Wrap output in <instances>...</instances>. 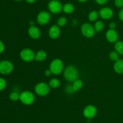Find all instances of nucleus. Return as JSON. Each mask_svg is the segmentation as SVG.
<instances>
[{"instance_id": "nucleus-13", "label": "nucleus", "mask_w": 123, "mask_h": 123, "mask_svg": "<svg viewBox=\"0 0 123 123\" xmlns=\"http://www.w3.org/2000/svg\"><path fill=\"white\" fill-rule=\"evenodd\" d=\"M49 36L52 39H57L61 34V29L57 25H53L49 28L48 31Z\"/></svg>"}, {"instance_id": "nucleus-11", "label": "nucleus", "mask_w": 123, "mask_h": 123, "mask_svg": "<svg viewBox=\"0 0 123 123\" xmlns=\"http://www.w3.org/2000/svg\"><path fill=\"white\" fill-rule=\"evenodd\" d=\"M98 13H99V16L102 19H105V20L111 19L114 15V12L112 8L108 7H103L101 8L98 12Z\"/></svg>"}, {"instance_id": "nucleus-4", "label": "nucleus", "mask_w": 123, "mask_h": 123, "mask_svg": "<svg viewBox=\"0 0 123 123\" xmlns=\"http://www.w3.org/2000/svg\"><path fill=\"white\" fill-rule=\"evenodd\" d=\"M50 88L49 84L44 82L38 83L35 86L34 90L37 95L40 96H45L50 92Z\"/></svg>"}, {"instance_id": "nucleus-34", "label": "nucleus", "mask_w": 123, "mask_h": 123, "mask_svg": "<svg viewBox=\"0 0 123 123\" xmlns=\"http://www.w3.org/2000/svg\"><path fill=\"white\" fill-rule=\"evenodd\" d=\"M26 2L28 4H33L36 1V0H25Z\"/></svg>"}, {"instance_id": "nucleus-23", "label": "nucleus", "mask_w": 123, "mask_h": 123, "mask_svg": "<svg viewBox=\"0 0 123 123\" xmlns=\"http://www.w3.org/2000/svg\"><path fill=\"white\" fill-rule=\"evenodd\" d=\"M119 55L120 54L116 51H112L110 53H109V59L112 60V61L116 62L119 59Z\"/></svg>"}, {"instance_id": "nucleus-33", "label": "nucleus", "mask_w": 123, "mask_h": 123, "mask_svg": "<svg viewBox=\"0 0 123 123\" xmlns=\"http://www.w3.org/2000/svg\"><path fill=\"white\" fill-rule=\"evenodd\" d=\"M52 74V72L50 71V70L49 69H46L45 70V71H44V75H45L46 77H49V76H50Z\"/></svg>"}, {"instance_id": "nucleus-12", "label": "nucleus", "mask_w": 123, "mask_h": 123, "mask_svg": "<svg viewBox=\"0 0 123 123\" xmlns=\"http://www.w3.org/2000/svg\"><path fill=\"white\" fill-rule=\"evenodd\" d=\"M106 38L110 43H115L118 40V34L115 30L109 29L106 33Z\"/></svg>"}, {"instance_id": "nucleus-32", "label": "nucleus", "mask_w": 123, "mask_h": 123, "mask_svg": "<svg viewBox=\"0 0 123 123\" xmlns=\"http://www.w3.org/2000/svg\"><path fill=\"white\" fill-rule=\"evenodd\" d=\"M118 16L119 19H120L121 21L123 22V8H121V9L120 10V12H119Z\"/></svg>"}, {"instance_id": "nucleus-21", "label": "nucleus", "mask_w": 123, "mask_h": 123, "mask_svg": "<svg viewBox=\"0 0 123 123\" xmlns=\"http://www.w3.org/2000/svg\"><path fill=\"white\" fill-rule=\"evenodd\" d=\"M99 17L98 12L96 10H92L88 14V19L90 22H94L97 20Z\"/></svg>"}, {"instance_id": "nucleus-1", "label": "nucleus", "mask_w": 123, "mask_h": 123, "mask_svg": "<svg viewBox=\"0 0 123 123\" xmlns=\"http://www.w3.org/2000/svg\"><path fill=\"white\" fill-rule=\"evenodd\" d=\"M63 75L67 82L73 83L78 78V69L73 65H68L64 70Z\"/></svg>"}, {"instance_id": "nucleus-2", "label": "nucleus", "mask_w": 123, "mask_h": 123, "mask_svg": "<svg viewBox=\"0 0 123 123\" xmlns=\"http://www.w3.org/2000/svg\"><path fill=\"white\" fill-rule=\"evenodd\" d=\"M49 69L52 74L54 75H59L63 71V62L60 59H55L50 62L49 65Z\"/></svg>"}, {"instance_id": "nucleus-28", "label": "nucleus", "mask_w": 123, "mask_h": 123, "mask_svg": "<svg viewBox=\"0 0 123 123\" xmlns=\"http://www.w3.org/2000/svg\"><path fill=\"white\" fill-rule=\"evenodd\" d=\"M66 90L67 93L68 94H73V92H74L73 91V88H72V85H68L66 88Z\"/></svg>"}, {"instance_id": "nucleus-10", "label": "nucleus", "mask_w": 123, "mask_h": 123, "mask_svg": "<svg viewBox=\"0 0 123 123\" xmlns=\"http://www.w3.org/2000/svg\"><path fill=\"white\" fill-rule=\"evenodd\" d=\"M97 113V109L93 105H88L83 110L84 117L88 119H91L96 116Z\"/></svg>"}, {"instance_id": "nucleus-6", "label": "nucleus", "mask_w": 123, "mask_h": 123, "mask_svg": "<svg viewBox=\"0 0 123 123\" xmlns=\"http://www.w3.org/2000/svg\"><path fill=\"white\" fill-rule=\"evenodd\" d=\"M80 31L83 36L86 38H91L96 34L94 28L89 23H84L80 28Z\"/></svg>"}, {"instance_id": "nucleus-29", "label": "nucleus", "mask_w": 123, "mask_h": 123, "mask_svg": "<svg viewBox=\"0 0 123 123\" xmlns=\"http://www.w3.org/2000/svg\"><path fill=\"white\" fill-rule=\"evenodd\" d=\"M95 1L98 5H104L108 2V0H95Z\"/></svg>"}, {"instance_id": "nucleus-31", "label": "nucleus", "mask_w": 123, "mask_h": 123, "mask_svg": "<svg viewBox=\"0 0 123 123\" xmlns=\"http://www.w3.org/2000/svg\"><path fill=\"white\" fill-rule=\"evenodd\" d=\"M5 49V46L4 45V43H2V41H0V54L2 53H3Z\"/></svg>"}, {"instance_id": "nucleus-35", "label": "nucleus", "mask_w": 123, "mask_h": 123, "mask_svg": "<svg viewBox=\"0 0 123 123\" xmlns=\"http://www.w3.org/2000/svg\"><path fill=\"white\" fill-rule=\"evenodd\" d=\"M78 1H79V2H86V1H88V0H78Z\"/></svg>"}, {"instance_id": "nucleus-16", "label": "nucleus", "mask_w": 123, "mask_h": 123, "mask_svg": "<svg viewBox=\"0 0 123 123\" xmlns=\"http://www.w3.org/2000/svg\"><path fill=\"white\" fill-rule=\"evenodd\" d=\"M47 53L44 50H40L36 53L35 55V60L38 62H43L46 59Z\"/></svg>"}, {"instance_id": "nucleus-27", "label": "nucleus", "mask_w": 123, "mask_h": 123, "mask_svg": "<svg viewBox=\"0 0 123 123\" xmlns=\"http://www.w3.org/2000/svg\"><path fill=\"white\" fill-rule=\"evenodd\" d=\"M114 4L118 8H123V0H115Z\"/></svg>"}, {"instance_id": "nucleus-30", "label": "nucleus", "mask_w": 123, "mask_h": 123, "mask_svg": "<svg viewBox=\"0 0 123 123\" xmlns=\"http://www.w3.org/2000/svg\"><path fill=\"white\" fill-rule=\"evenodd\" d=\"M109 29H112V30H115V28L117 27V24L115 22H111L110 24H109Z\"/></svg>"}, {"instance_id": "nucleus-19", "label": "nucleus", "mask_w": 123, "mask_h": 123, "mask_svg": "<svg viewBox=\"0 0 123 123\" xmlns=\"http://www.w3.org/2000/svg\"><path fill=\"white\" fill-rule=\"evenodd\" d=\"M115 51H116L120 55H123V42L121 41H118L115 43L114 45Z\"/></svg>"}, {"instance_id": "nucleus-9", "label": "nucleus", "mask_w": 123, "mask_h": 123, "mask_svg": "<svg viewBox=\"0 0 123 123\" xmlns=\"http://www.w3.org/2000/svg\"><path fill=\"white\" fill-rule=\"evenodd\" d=\"M50 14L48 11H41L37 16V21L40 25H45L50 20Z\"/></svg>"}, {"instance_id": "nucleus-14", "label": "nucleus", "mask_w": 123, "mask_h": 123, "mask_svg": "<svg viewBox=\"0 0 123 123\" xmlns=\"http://www.w3.org/2000/svg\"><path fill=\"white\" fill-rule=\"evenodd\" d=\"M28 33L31 39L34 40L39 39L41 36L40 30H39L38 28L34 26V25L30 26V27L28 28Z\"/></svg>"}, {"instance_id": "nucleus-22", "label": "nucleus", "mask_w": 123, "mask_h": 123, "mask_svg": "<svg viewBox=\"0 0 123 123\" xmlns=\"http://www.w3.org/2000/svg\"><path fill=\"white\" fill-rule=\"evenodd\" d=\"M104 26V23L102 20H97L94 24V30L96 33H99L103 30Z\"/></svg>"}, {"instance_id": "nucleus-8", "label": "nucleus", "mask_w": 123, "mask_h": 123, "mask_svg": "<svg viewBox=\"0 0 123 123\" xmlns=\"http://www.w3.org/2000/svg\"><path fill=\"white\" fill-rule=\"evenodd\" d=\"M14 66L13 63L8 60H2L0 62V73L7 75L13 71Z\"/></svg>"}, {"instance_id": "nucleus-26", "label": "nucleus", "mask_w": 123, "mask_h": 123, "mask_svg": "<svg viewBox=\"0 0 123 123\" xmlns=\"http://www.w3.org/2000/svg\"><path fill=\"white\" fill-rule=\"evenodd\" d=\"M7 83L4 78H0V91H2L6 88Z\"/></svg>"}, {"instance_id": "nucleus-17", "label": "nucleus", "mask_w": 123, "mask_h": 123, "mask_svg": "<svg viewBox=\"0 0 123 123\" xmlns=\"http://www.w3.org/2000/svg\"><path fill=\"white\" fill-rule=\"evenodd\" d=\"M72 88H73V91L75 92H78L79 90H80V89L82 88L83 86H84V83H83L82 81L80 79H77L74 82H73L72 83Z\"/></svg>"}, {"instance_id": "nucleus-25", "label": "nucleus", "mask_w": 123, "mask_h": 123, "mask_svg": "<svg viewBox=\"0 0 123 123\" xmlns=\"http://www.w3.org/2000/svg\"><path fill=\"white\" fill-rule=\"evenodd\" d=\"M66 24H67V19L64 16H61L57 20V22H56V25L60 27H64Z\"/></svg>"}, {"instance_id": "nucleus-3", "label": "nucleus", "mask_w": 123, "mask_h": 123, "mask_svg": "<svg viewBox=\"0 0 123 123\" xmlns=\"http://www.w3.org/2000/svg\"><path fill=\"white\" fill-rule=\"evenodd\" d=\"M21 102L26 106H30L34 103L35 101V96L32 92L25 90L20 94V99Z\"/></svg>"}, {"instance_id": "nucleus-18", "label": "nucleus", "mask_w": 123, "mask_h": 123, "mask_svg": "<svg viewBox=\"0 0 123 123\" xmlns=\"http://www.w3.org/2000/svg\"><path fill=\"white\" fill-rule=\"evenodd\" d=\"M74 10V5L72 3H66L63 5L62 11L66 14H71Z\"/></svg>"}, {"instance_id": "nucleus-7", "label": "nucleus", "mask_w": 123, "mask_h": 123, "mask_svg": "<svg viewBox=\"0 0 123 123\" xmlns=\"http://www.w3.org/2000/svg\"><path fill=\"white\" fill-rule=\"evenodd\" d=\"M35 55L33 50L30 48H24L20 51V57L22 60L26 62H30L35 59Z\"/></svg>"}, {"instance_id": "nucleus-36", "label": "nucleus", "mask_w": 123, "mask_h": 123, "mask_svg": "<svg viewBox=\"0 0 123 123\" xmlns=\"http://www.w3.org/2000/svg\"><path fill=\"white\" fill-rule=\"evenodd\" d=\"M15 1H22V0H14Z\"/></svg>"}, {"instance_id": "nucleus-24", "label": "nucleus", "mask_w": 123, "mask_h": 123, "mask_svg": "<svg viewBox=\"0 0 123 123\" xmlns=\"http://www.w3.org/2000/svg\"><path fill=\"white\" fill-rule=\"evenodd\" d=\"M9 98L12 101H17L20 99V94L17 92H12L10 94Z\"/></svg>"}, {"instance_id": "nucleus-5", "label": "nucleus", "mask_w": 123, "mask_h": 123, "mask_svg": "<svg viewBox=\"0 0 123 123\" xmlns=\"http://www.w3.org/2000/svg\"><path fill=\"white\" fill-rule=\"evenodd\" d=\"M48 9L53 14H58L62 10L63 5L59 0H50L48 5Z\"/></svg>"}, {"instance_id": "nucleus-15", "label": "nucleus", "mask_w": 123, "mask_h": 123, "mask_svg": "<svg viewBox=\"0 0 123 123\" xmlns=\"http://www.w3.org/2000/svg\"><path fill=\"white\" fill-rule=\"evenodd\" d=\"M114 69L116 73L118 74H123V60L118 59L117 61L115 62L114 65Z\"/></svg>"}, {"instance_id": "nucleus-20", "label": "nucleus", "mask_w": 123, "mask_h": 123, "mask_svg": "<svg viewBox=\"0 0 123 123\" xmlns=\"http://www.w3.org/2000/svg\"><path fill=\"white\" fill-rule=\"evenodd\" d=\"M48 84H49V86H50V88H52V89H56V88L60 87L61 83H60V81L58 79L54 78L50 80Z\"/></svg>"}]
</instances>
